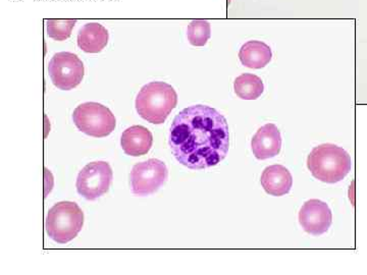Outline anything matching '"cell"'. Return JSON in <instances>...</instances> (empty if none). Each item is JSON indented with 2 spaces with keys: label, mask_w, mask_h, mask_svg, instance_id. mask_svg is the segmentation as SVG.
I'll use <instances>...</instances> for the list:
<instances>
[{
  "label": "cell",
  "mask_w": 367,
  "mask_h": 275,
  "mask_svg": "<svg viewBox=\"0 0 367 275\" xmlns=\"http://www.w3.org/2000/svg\"><path fill=\"white\" fill-rule=\"evenodd\" d=\"M168 145L184 167L195 170L216 167L229 152L227 120L211 106H189L175 117Z\"/></svg>",
  "instance_id": "obj_1"
},
{
  "label": "cell",
  "mask_w": 367,
  "mask_h": 275,
  "mask_svg": "<svg viewBox=\"0 0 367 275\" xmlns=\"http://www.w3.org/2000/svg\"><path fill=\"white\" fill-rule=\"evenodd\" d=\"M312 176L327 184L343 181L352 170V159L347 151L335 144L314 147L307 158Z\"/></svg>",
  "instance_id": "obj_2"
},
{
  "label": "cell",
  "mask_w": 367,
  "mask_h": 275,
  "mask_svg": "<svg viewBox=\"0 0 367 275\" xmlns=\"http://www.w3.org/2000/svg\"><path fill=\"white\" fill-rule=\"evenodd\" d=\"M177 104V92L165 82H151L143 86L135 101L138 115L154 124H163Z\"/></svg>",
  "instance_id": "obj_3"
},
{
  "label": "cell",
  "mask_w": 367,
  "mask_h": 275,
  "mask_svg": "<svg viewBox=\"0 0 367 275\" xmlns=\"http://www.w3.org/2000/svg\"><path fill=\"white\" fill-rule=\"evenodd\" d=\"M84 224V213L75 202L63 201L49 209L45 222L47 235L58 244L74 240Z\"/></svg>",
  "instance_id": "obj_4"
},
{
  "label": "cell",
  "mask_w": 367,
  "mask_h": 275,
  "mask_svg": "<svg viewBox=\"0 0 367 275\" xmlns=\"http://www.w3.org/2000/svg\"><path fill=\"white\" fill-rule=\"evenodd\" d=\"M73 120L82 133L94 138H104L116 129V120L111 109L97 102L80 104L74 113Z\"/></svg>",
  "instance_id": "obj_5"
},
{
  "label": "cell",
  "mask_w": 367,
  "mask_h": 275,
  "mask_svg": "<svg viewBox=\"0 0 367 275\" xmlns=\"http://www.w3.org/2000/svg\"><path fill=\"white\" fill-rule=\"evenodd\" d=\"M113 177V170L106 161L88 163L77 174V193L89 201H94L108 192Z\"/></svg>",
  "instance_id": "obj_6"
},
{
  "label": "cell",
  "mask_w": 367,
  "mask_h": 275,
  "mask_svg": "<svg viewBox=\"0 0 367 275\" xmlns=\"http://www.w3.org/2000/svg\"><path fill=\"white\" fill-rule=\"evenodd\" d=\"M168 177V167L159 159L151 158L137 163L130 174L132 192L136 196L154 194L165 185Z\"/></svg>",
  "instance_id": "obj_7"
},
{
  "label": "cell",
  "mask_w": 367,
  "mask_h": 275,
  "mask_svg": "<svg viewBox=\"0 0 367 275\" xmlns=\"http://www.w3.org/2000/svg\"><path fill=\"white\" fill-rule=\"evenodd\" d=\"M49 74L56 88L73 90L83 81L85 68L83 61L72 52H58L49 63Z\"/></svg>",
  "instance_id": "obj_8"
},
{
  "label": "cell",
  "mask_w": 367,
  "mask_h": 275,
  "mask_svg": "<svg viewBox=\"0 0 367 275\" xmlns=\"http://www.w3.org/2000/svg\"><path fill=\"white\" fill-rule=\"evenodd\" d=\"M299 222L302 229L309 235H323L332 226V210L327 203L321 200H309L301 207Z\"/></svg>",
  "instance_id": "obj_9"
},
{
  "label": "cell",
  "mask_w": 367,
  "mask_h": 275,
  "mask_svg": "<svg viewBox=\"0 0 367 275\" xmlns=\"http://www.w3.org/2000/svg\"><path fill=\"white\" fill-rule=\"evenodd\" d=\"M252 152L259 160H266L279 155L282 149L280 129L273 124H264L253 136Z\"/></svg>",
  "instance_id": "obj_10"
},
{
  "label": "cell",
  "mask_w": 367,
  "mask_h": 275,
  "mask_svg": "<svg viewBox=\"0 0 367 275\" xmlns=\"http://www.w3.org/2000/svg\"><path fill=\"white\" fill-rule=\"evenodd\" d=\"M261 186L271 196H285L290 192L293 186V177L288 168L275 165L268 167L262 172Z\"/></svg>",
  "instance_id": "obj_11"
},
{
  "label": "cell",
  "mask_w": 367,
  "mask_h": 275,
  "mask_svg": "<svg viewBox=\"0 0 367 275\" xmlns=\"http://www.w3.org/2000/svg\"><path fill=\"white\" fill-rule=\"evenodd\" d=\"M154 144V136L151 132L142 126H133L127 128L120 138V145L127 155H145L151 149Z\"/></svg>",
  "instance_id": "obj_12"
},
{
  "label": "cell",
  "mask_w": 367,
  "mask_h": 275,
  "mask_svg": "<svg viewBox=\"0 0 367 275\" xmlns=\"http://www.w3.org/2000/svg\"><path fill=\"white\" fill-rule=\"evenodd\" d=\"M108 31L98 23H88L80 29L77 43L86 53H99L108 43Z\"/></svg>",
  "instance_id": "obj_13"
},
{
  "label": "cell",
  "mask_w": 367,
  "mask_h": 275,
  "mask_svg": "<svg viewBox=\"0 0 367 275\" xmlns=\"http://www.w3.org/2000/svg\"><path fill=\"white\" fill-rule=\"evenodd\" d=\"M273 58L271 49L262 41L251 40L242 45L239 59L244 67L259 70L266 68Z\"/></svg>",
  "instance_id": "obj_14"
},
{
  "label": "cell",
  "mask_w": 367,
  "mask_h": 275,
  "mask_svg": "<svg viewBox=\"0 0 367 275\" xmlns=\"http://www.w3.org/2000/svg\"><path fill=\"white\" fill-rule=\"evenodd\" d=\"M234 90L237 96L243 100H256L264 91L262 79L256 75L242 74L234 82Z\"/></svg>",
  "instance_id": "obj_15"
},
{
  "label": "cell",
  "mask_w": 367,
  "mask_h": 275,
  "mask_svg": "<svg viewBox=\"0 0 367 275\" xmlns=\"http://www.w3.org/2000/svg\"><path fill=\"white\" fill-rule=\"evenodd\" d=\"M211 24L206 20H194L187 29V38L193 46H204L211 39Z\"/></svg>",
  "instance_id": "obj_16"
},
{
  "label": "cell",
  "mask_w": 367,
  "mask_h": 275,
  "mask_svg": "<svg viewBox=\"0 0 367 275\" xmlns=\"http://www.w3.org/2000/svg\"><path fill=\"white\" fill-rule=\"evenodd\" d=\"M77 24L74 19H50L46 20V31L49 38L56 41H65L72 35Z\"/></svg>",
  "instance_id": "obj_17"
}]
</instances>
